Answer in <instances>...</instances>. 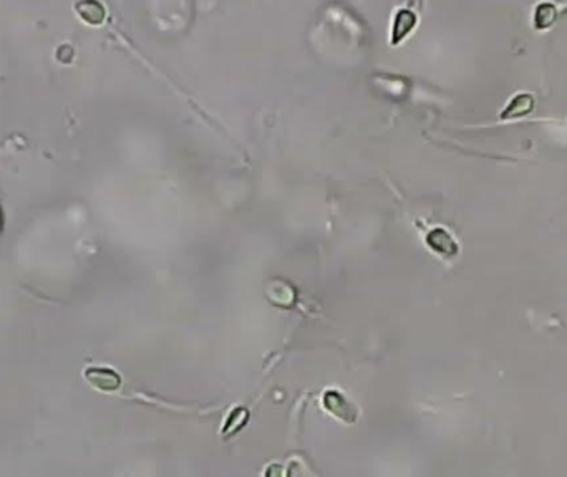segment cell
<instances>
[{
	"instance_id": "3957f363",
	"label": "cell",
	"mask_w": 567,
	"mask_h": 477,
	"mask_svg": "<svg viewBox=\"0 0 567 477\" xmlns=\"http://www.w3.org/2000/svg\"><path fill=\"white\" fill-rule=\"evenodd\" d=\"M428 245H431V249L438 254H445V256H455L458 252V245H456L453 237L443 229H435L428 234Z\"/></svg>"
},
{
	"instance_id": "6da1fadb",
	"label": "cell",
	"mask_w": 567,
	"mask_h": 477,
	"mask_svg": "<svg viewBox=\"0 0 567 477\" xmlns=\"http://www.w3.org/2000/svg\"><path fill=\"white\" fill-rule=\"evenodd\" d=\"M86 378L93 387L100 388L101 391H113L120 388L121 378L108 368H90L86 371Z\"/></svg>"
},
{
	"instance_id": "277c9868",
	"label": "cell",
	"mask_w": 567,
	"mask_h": 477,
	"mask_svg": "<svg viewBox=\"0 0 567 477\" xmlns=\"http://www.w3.org/2000/svg\"><path fill=\"white\" fill-rule=\"evenodd\" d=\"M324 403H325V408H327L332 415H335L337 417H340V419H345V421L352 419L350 404H348L347 400H345L342 395H339V393L328 391L324 398Z\"/></svg>"
},
{
	"instance_id": "8992f818",
	"label": "cell",
	"mask_w": 567,
	"mask_h": 477,
	"mask_svg": "<svg viewBox=\"0 0 567 477\" xmlns=\"http://www.w3.org/2000/svg\"><path fill=\"white\" fill-rule=\"evenodd\" d=\"M557 19V10L556 5L551 2L539 3L536 14H534V25H536L538 30H544L553 27V23L556 22Z\"/></svg>"
},
{
	"instance_id": "5b68a950",
	"label": "cell",
	"mask_w": 567,
	"mask_h": 477,
	"mask_svg": "<svg viewBox=\"0 0 567 477\" xmlns=\"http://www.w3.org/2000/svg\"><path fill=\"white\" fill-rule=\"evenodd\" d=\"M415 25H416V17L413 12L400 10L398 15H396L395 27H394V43L402 42V40L405 38L411 30H413Z\"/></svg>"
},
{
	"instance_id": "7a4b0ae2",
	"label": "cell",
	"mask_w": 567,
	"mask_h": 477,
	"mask_svg": "<svg viewBox=\"0 0 567 477\" xmlns=\"http://www.w3.org/2000/svg\"><path fill=\"white\" fill-rule=\"evenodd\" d=\"M534 108V97L529 93H521L514 97L506 106V110L501 113V119H514L522 118L529 114Z\"/></svg>"
}]
</instances>
